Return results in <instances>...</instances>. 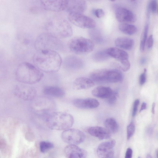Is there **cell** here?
Segmentation results:
<instances>
[{
	"label": "cell",
	"instance_id": "obj_46",
	"mask_svg": "<svg viewBox=\"0 0 158 158\" xmlns=\"http://www.w3.org/2000/svg\"><path fill=\"white\" fill-rule=\"evenodd\" d=\"M114 158V157H113V158Z\"/></svg>",
	"mask_w": 158,
	"mask_h": 158
},
{
	"label": "cell",
	"instance_id": "obj_20",
	"mask_svg": "<svg viewBox=\"0 0 158 158\" xmlns=\"http://www.w3.org/2000/svg\"><path fill=\"white\" fill-rule=\"evenodd\" d=\"M110 57L118 61L128 60L129 55L125 51L116 47H111L106 49Z\"/></svg>",
	"mask_w": 158,
	"mask_h": 158
},
{
	"label": "cell",
	"instance_id": "obj_28",
	"mask_svg": "<svg viewBox=\"0 0 158 158\" xmlns=\"http://www.w3.org/2000/svg\"><path fill=\"white\" fill-rule=\"evenodd\" d=\"M93 29H92L90 32L91 38L96 43L100 44L102 42L103 38L101 33L98 30Z\"/></svg>",
	"mask_w": 158,
	"mask_h": 158
},
{
	"label": "cell",
	"instance_id": "obj_34",
	"mask_svg": "<svg viewBox=\"0 0 158 158\" xmlns=\"http://www.w3.org/2000/svg\"><path fill=\"white\" fill-rule=\"evenodd\" d=\"M93 13L97 17L99 18L103 17L105 15L104 12L101 9H95L94 10Z\"/></svg>",
	"mask_w": 158,
	"mask_h": 158
},
{
	"label": "cell",
	"instance_id": "obj_42",
	"mask_svg": "<svg viewBox=\"0 0 158 158\" xmlns=\"http://www.w3.org/2000/svg\"><path fill=\"white\" fill-rule=\"evenodd\" d=\"M153 129L152 128H149L148 130V132L149 134H152V132Z\"/></svg>",
	"mask_w": 158,
	"mask_h": 158
},
{
	"label": "cell",
	"instance_id": "obj_13",
	"mask_svg": "<svg viewBox=\"0 0 158 158\" xmlns=\"http://www.w3.org/2000/svg\"><path fill=\"white\" fill-rule=\"evenodd\" d=\"M115 16L118 21L122 23L135 22L136 20L135 15L130 10L119 7L115 10Z\"/></svg>",
	"mask_w": 158,
	"mask_h": 158
},
{
	"label": "cell",
	"instance_id": "obj_17",
	"mask_svg": "<svg viewBox=\"0 0 158 158\" xmlns=\"http://www.w3.org/2000/svg\"><path fill=\"white\" fill-rule=\"evenodd\" d=\"M88 133L91 136L100 140L108 139L110 138V132L106 128L96 126L90 127L88 129Z\"/></svg>",
	"mask_w": 158,
	"mask_h": 158
},
{
	"label": "cell",
	"instance_id": "obj_32",
	"mask_svg": "<svg viewBox=\"0 0 158 158\" xmlns=\"http://www.w3.org/2000/svg\"><path fill=\"white\" fill-rule=\"evenodd\" d=\"M157 7V2L156 1H151L148 6V16L151 11L152 13H155L156 11Z\"/></svg>",
	"mask_w": 158,
	"mask_h": 158
},
{
	"label": "cell",
	"instance_id": "obj_37",
	"mask_svg": "<svg viewBox=\"0 0 158 158\" xmlns=\"http://www.w3.org/2000/svg\"><path fill=\"white\" fill-rule=\"evenodd\" d=\"M154 40L152 35H150L148 40V47L149 49H151L153 45Z\"/></svg>",
	"mask_w": 158,
	"mask_h": 158
},
{
	"label": "cell",
	"instance_id": "obj_40",
	"mask_svg": "<svg viewBox=\"0 0 158 158\" xmlns=\"http://www.w3.org/2000/svg\"><path fill=\"white\" fill-rule=\"evenodd\" d=\"M146 62V59L145 57L141 58L140 60V63L141 65L145 64Z\"/></svg>",
	"mask_w": 158,
	"mask_h": 158
},
{
	"label": "cell",
	"instance_id": "obj_26",
	"mask_svg": "<svg viewBox=\"0 0 158 158\" xmlns=\"http://www.w3.org/2000/svg\"><path fill=\"white\" fill-rule=\"evenodd\" d=\"M110 57L105 50L100 51L95 53L93 55V58L96 62H102L108 59Z\"/></svg>",
	"mask_w": 158,
	"mask_h": 158
},
{
	"label": "cell",
	"instance_id": "obj_24",
	"mask_svg": "<svg viewBox=\"0 0 158 158\" xmlns=\"http://www.w3.org/2000/svg\"><path fill=\"white\" fill-rule=\"evenodd\" d=\"M104 125L106 128L111 134H115L119 130V126L118 122L113 118L107 119L104 122Z\"/></svg>",
	"mask_w": 158,
	"mask_h": 158
},
{
	"label": "cell",
	"instance_id": "obj_36",
	"mask_svg": "<svg viewBox=\"0 0 158 158\" xmlns=\"http://www.w3.org/2000/svg\"><path fill=\"white\" fill-rule=\"evenodd\" d=\"M146 69H145L144 72L140 75V84L141 85H144L146 81Z\"/></svg>",
	"mask_w": 158,
	"mask_h": 158
},
{
	"label": "cell",
	"instance_id": "obj_6",
	"mask_svg": "<svg viewBox=\"0 0 158 158\" xmlns=\"http://www.w3.org/2000/svg\"><path fill=\"white\" fill-rule=\"evenodd\" d=\"M34 47L37 51L50 50L57 52L62 49L63 44L59 39L47 32L40 34L37 37Z\"/></svg>",
	"mask_w": 158,
	"mask_h": 158
},
{
	"label": "cell",
	"instance_id": "obj_11",
	"mask_svg": "<svg viewBox=\"0 0 158 158\" xmlns=\"http://www.w3.org/2000/svg\"><path fill=\"white\" fill-rule=\"evenodd\" d=\"M116 142L111 140L102 143L98 146L97 151L99 158H112L114 157V148Z\"/></svg>",
	"mask_w": 158,
	"mask_h": 158
},
{
	"label": "cell",
	"instance_id": "obj_5",
	"mask_svg": "<svg viewBox=\"0 0 158 158\" xmlns=\"http://www.w3.org/2000/svg\"><path fill=\"white\" fill-rule=\"evenodd\" d=\"M90 78L94 83H117L123 81L124 76L118 69H101L91 72Z\"/></svg>",
	"mask_w": 158,
	"mask_h": 158
},
{
	"label": "cell",
	"instance_id": "obj_31",
	"mask_svg": "<svg viewBox=\"0 0 158 158\" xmlns=\"http://www.w3.org/2000/svg\"><path fill=\"white\" fill-rule=\"evenodd\" d=\"M135 130V126L133 122H131L127 127V138L129 140L133 136Z\"/></svg>",
	"mask_w": 158,
	"mask_h": 158
},
{
	"label": "cell",
	"instance_id": "obj_12",
	"mask_svg": "<svg viewBox=\"0 0 158 158\" xmlns=\"http://www.w3.org/2000/svg\"><path fill=\"white\" fill-rule=\"evenodd\" d=\"M68 1H50L42 0L41 5L43 8L47 11L59 12L65 10L67 7Z\"/></svg>",
	"mask_w": 158,
	"mask_h": 158
},
{
	"label": "cell",
	"instance_id": "obj_44",
	"mask_svg": "<svg viewBox=\"0 0 158 158\" xmlns=\"http://www.w3.org/2000/svg\"><path fill=\"white\" fill-rule=\"evenodd\" d=\"M157 158H158V151L157 153Z\"/></svg>",
	"mask_w": 158,
	"mask_h": 158
},
{
	"label": "cell",
	"instance_id": "obj_3",
	"mask_svg": "<svg viewBox=\"0 0 158 158\" xmlns=\"http://www.w3.org/2000/svg\"><path fill=\"white\" fill-rule=\"evenodd\" d=\"M47 32L59 39L72 36L73 29L69 22L65 19L58 17L50 19L46 25Z\"/></svg>",
	"mask_w": 158,
	"mask_h": 158
},
{
	"label": "cell",
	"instance_id": "obj_22",
	"mask_svg": "<svg viewBox=\"0 0 158 158\" xmlns=\"http://www.w3.org/2000/svg\"><path fill=\"white\" fill-rule=\"evenodd\" d=\"M115 44L117 47L125 50H129L133 48L134 41L129 38L119 37L115 40Z\"/></svg>",
	"mask_w": 158,
	"mask_h": 158
},
{
	"label": "cell",
	"instance_id": "obj_1",
	"mask_svg": "<svg viewBox=\"0 0 158 158\" xmlns=\"http://www.w3.org/2000/svg\"><path fill=\"white\" fill-rule=\"evenodd\" d=\"M34 65L40 70L47 73L57 72L62 63L60 55L56 51H38L33 56Z\"/></svg>",
	"mask_w": 158,
	"mask_h": 158
},
{
	"label": "cell",
	"instance_id": "obj_16",
	"mask_svg": "<svg viewBox=\"0 0 158 158\" xmlns=\"http://www.w3.org/2000/svg\"><path fill=\"white\" fill-rule=\"evenodd\" d=\"M73 104L76 107L82 109H94L100 105L97 100L92 98L76 99L73 101Z\"/></svg>",
	"mask_w": 158,
	"mask_h": 158
},
{
	"label": "cell",
	"instance_id": "obj_43",
	"mask_svg": "<svg viewBox=\"0 0 158 158\" xmlns=\"http://www.w3.org/2000/svg\"><path fill=\"white\" fill-rule=\"evenodd\" d=\"M147 158H152V157L150 155L148 154L147 156Z\"/></svg>",
	"mask_w": 158,
	"mask_h": 158
},
{
	"label": "cell",
	"instance_id": "obj_15",
	"mask_svg": "<svg viewBox=\"0 0 158 158\" xmlns=\"http://www.w3.org/2000/svg\"><path fill=\"white\" fill-rule=\"evenodd\" d=\"M64 152L68 158H86L87 152L85 150L73 145H69L66 146Z\"/></svg>",
	"mask_w": 158,
	"mask_h": 158
},
{
	"label": "cell",
	"instance_id": "obj_23",
	"mask_svg": "<svg viewBox=\"0 0 158 158\" xmlns=\"http://www.w3.org/2000/svg\"><path fill=\"white\" fill-rule=\"evenodd\" d=\"M65 65L69 68L72 70H78L83 67V61L75 56H70L65 60Z\"/></svg>",
	"mask_w": 158,
	"mask_h": 158
},
{
	"label": "cell",
	"instance_id": "obj_45",
	"mask_svg": "<svg viewBox=\"0 0 158 158\" xmlns=\"http://www.w3.org/2000/svg\"><path fill=\"white\" fill-rule=\"evenodd\" d=\"M138 158H141L140 157H139Z\"/></svg>",
	"mask_w": 158,
	"mask_h": 158
},
{
	"label": "cell",
	"instance_id": "obj_18",
	"mask_svg": "<svg viewBox=\"0 0 158 158\" xmlns=\"http://www.w3.org/2000/svg\"><path fill=\"white\" fill-rule=\"evenodd\" d=\"M94 83L90 79L80 77L76 79L74 81L73 88L77 90H87L93 87Z\"/></svg>",
	"mask_w": 158,
	"mask_h": 158
},
{
	"label": "cell",
	"instance_id": "obj_27",
	"mask_svg": "<svg viewBox=\"0 0 158 158\" xmlns=\"http://www.w3.org/2000/svg\"><path fill=\"white\" fill-rule=\"evenodd\" d=\"M118 63H114L113 64L118 70L126 72L130 69L131 65L128 60L118 61Z\"/></svg>",
	"mask_w": 158,
	"mask_h": 158
},
{
	"label": "cell",
	"instance_id": "obj_25",
	"mask_svg": "<svg viewBox=\"0 0 158 158\" xmlns=\"http://www.w3.org/2000/svg\"><path fill=\"white\" fill-rule=\"evenodd\" d=\"M119 28L121 32L129 35L135 34L138 30L135 25L126 23L120 24Z\"/></svg>",
	"mask_w": 158,
	"mask_h": 158
},
{
	"label": "cell",
	"instance_id": "obj_10",
	"mask_svg": "<svg viewBox=\"0 0 158 158\" xmlns=\"http://www.w3.org/2000/svg\"><path fill=\"white\" fill-rule=\"evenodd\" d=\"M14 93L18 98L25 101H30L36 97L37 91L33 86L27 84L18 85L14 90Z\"/></svg>",
	"mask_w": 158,
	"mask_h": 158
},
{
	"label": "cell",
	"instance_id": "obj_9",
	"mask_svg": "<svg viewBox=\"0 0 158 158\" xmlns=\"http://www.w3.org/2000/svg\"><path fill=\"white\" fill-rule=\"evenodd\" d=\"M62 138L66 143L76 145L83 142L85 139L86 136L82 132L78 129H69L63 132Z\"/></svg>",
	"mask_w": 158,
	"mask_h": 158
},
{
	"label": "cell",
	"instance_id": "obj_2",
	"mask_svg": "<svg viewBox=\"0 0 158 158\" xmlns=\"http://www.w3.org/2000/svg\"><path fill=\"white\" fill-rule=\"evenodd\" d=\"M43 76L41 71L35 65L27 62L20 64L16 72L17 80L20 82L28 85L39 82Z\"/></svg>",
	"mask_w": 158,
	"mask_h": 158
},
{
	"label": "cell",
	"instance_id": "obj_14",
	"mask_svg": "<svg viewBox=\"0 0 158 158\" xmlns=\"http://www.w3.org/2000/svg\"><path fill=\"white\" fill-rule=\"evenodd\" d=\"M87 4L86 1L81 0L68 1L65 10L69 14L78 13L82 14L87 9Z\"/></svg>",
	"mask_w": 158,
	"mask_h": 158
},
{
	"label": "cell",
	"instance_id": "obj_33",
	"mask_svg": "<svg viewBox=\"0 0 158 158\" xmlns=\"http://www.w3.org/2000/svg\"><path fill=\"white\" fill-rule=\"evenodd\" d=\"M119 97V94L118 92L113 91V93L108 98V103L111 105L114 104Z\"/></svg>",
	"mask_w": 158,
	"mask_h": 158
},
{
	"label": "cell",
	"instance_id": "obj_41",
	"mask_svg": "<svg viewBox=\"0 0 158 158\" xmlns=\"http://www.w3.org/2000/svg\"><path fill=\"white\" fill-rule=\"evenodd\" d=\"M156 106V104L155 103H153L152 104V114H155V109Z\"/></svg>",
	"mask_w": 158,
	"mask_h": 158
},
{
	"label": "cell",
	"instance_id": "obj_30",
	"mask_svg": "<svg viewBox=\"0 0 158 158\" xmlns=\"http://www.w3.org/2000/svg\"><path fill=\"white\" fill-rule=\"evenodd\" d=\"M54 145L50 142L42 141L40 143V149L42 152L45 153L54 148Z\"/></svg>",
	"mask_w": 158,
	"mask_h": 158
},
{
	"label": "cell",
	"instance_id": "obj_7",
	"mask_svg": "<svg viewBox=\"0 0 158 158\" xmlns=\"http://www.w3.org/2000/svg\"><path fill=\"white\" fill-rule=\"evenodd\" d=\"M70 50L78 55L89 54L93 52L95 44L92 40L82 37H76L71 39L68 43Z\"/></svg>",
	"mask_w": 158,
	"mask_h": 158
},
{
	"label": "cell",
	"instance_id": "obj_39",
	"mask_svg": "<svg viewBox=\"0 0 158 158\" xmlns=\"http://www.w3.org/2000/svg\"><path fill=\"white\" fill-rule=\"evenodd\" d=\"M146 104L145 102H143L142 104L141 108L139 112L141 113V112L146 109Z\"/></svg>",
	"mask_w": 158,
	"mask_h": 158
},
{
	"label": "cell",
	"instance_id": "obj_8",
	"mask_svg": "<svg viewBox=\"0 0 158 158\" xmlns=\"http://www.w3.org/2000/svg\"><path fill=\"white\" fill-rule=\"evenodd\" d=\"M68 19L71 23L81 28L92 29L96 26V22L93 19L82 14L69 13Z\"/></svg>",
	"mask_w": 158,
	"mask_h": 158
},
{
	"label": "cell",
	"instance_id": "obj_19",
	"mask_svg": "<svg viewBox=\"0 0 158 158\" xmlns=\"http://www.w3.org/2000/svg\"><path fill=\"white\" fill-rule=\"evenodd\" d=\"M113 91L110 88L99 86L92 91V94L95 97L101 99H108L113 93Z\"/></svg>",
	"mask_w": 158,
	"mask_h": 158
},
{
	"label": "cell",
	"instance_id": "obj_4",
	"mask_svg": "<svg viewBox=\"0 0 158 158\" xmlns=\"http://www.w3.org/2000/svg\"><path fill=\"white\" fill-rule=\"evenodd\" d=\"M47 126L51 129L63 130L69 129L74 122L73 116L62 112H54L50 114L45 120Z\"/></svg>",
	"mask_w": 158,
	"mask_h": 158
},
{
	"label": "cell",
	"instance_id": "obj_29",
	"mask_svg": "<svg viewBox=\"0 0 158 158\" xmlns=\"http://www.w3.org/2000/svg\"><path fill=\"white\" fill-rule=\"evenodd\" d=\"M149 30V25L146 24L141 35L140 43V50L141 52H143L145 48V44L147 38Z\"/></svg>",
	"mask_w": 158,
	"mask_h": 158
},
{
	"label": "cell",
	"instance_id": "obj_35",
	"mask_svg": "<svg viewBox=\"0 0 158 158\" xmlns=\"http://www.w3.org/2000/svg\"><path fill=\"white\" fill-rule=\"evenodd\" d=\"M140 104V101L139 99L136 100L134 102L133 110L132 112V116L134 117L136 114L137 109H138V106Z\"/></svg>",
	"mask_w": 158,
	"mask_h": 158
},
{
	"label": "cell",
	"instance_id": "obj_38",
	"mask_svg": "<svg viewBox=\"0 0 158 158\" xmlns=\"http://www.w3.org/2000/svg\"><path fill=\"white\" fill-rule=\"evenodd\" d=\"M132 153L133 151L131 148H129L127 149L125 154V158H132Z\"/></svg>",
	"mask_w": 158,
	"mask_h": 158
},
{
	"label": "cell",
	"instance_id": "obj_21",
	"mask_svg": "<svg viewBox=\"0 0 158 158\" xmlns=\"http://www.w3.org/2000/svg\"><path fill=\"white\" fill-rule=\"evenodd\" d=\"M43 92L45 95L57 98H62L65 95L64 90L57 86H46Z\"/></svg>",
	"mask_w": 158,
	"mask_h": 158
}]
</instances>
